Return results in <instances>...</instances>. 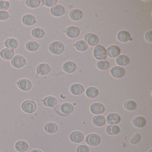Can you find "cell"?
<instances>
[{"mask_svg": "<svg viewBox=\"0 0 152 152\" xmlns=\"http://www.w3.org/2000/svg\"><path fill=\"white\" fill-rule=\"evenodd\" d=\"M93 55L94 57L98 60H105L107 56L105 49L100 45H97L95 47L93 51Z\"/></svg>", "mask_w": 152, "mask_h": 152, "instance_id": "obj_3", "label": "cell"}, {"mask_svg": "<svg viewBox=\"0 0 152 152\" xmlns=\"http://www.w3.org/2000/svg\"><path fill=\"white\" fill-rule=\"evenodd\" d=\"M50 13L55 17H60L65 13V10L63 6L57 5L54 6L50 9Z\"/></svg>", "mask_w": 152, "mask_h": 152, "instance_id": "obj_12", "label": "cell"}, {"mask_svg": "<svg viewBox=\"0 0 152 152\" xmlns=\"http://www.w3.org/2000/svg\"><path fill=\"white\" fill-rule=\"evenodd\" d=\"M115 62L117 65L120 66H125L130 63L129 58L125 55L118 56L115 59Z\"/></svg>", "mask_w": 152, "mask_h": 152, "instance_id": "obj_23", "label": "cell"}, {"mask_svg": "<svg viewBox=\"0 0 152 152\" xmlns=\"http://www.w3.org/2000/svg\"><path fill=\"white\" fill-rule=\"evenodd\" d=\"M124 107L128 111H133L136 109L137 104L133 100H128L124 103Z\"/></svg>", "mask_w": 152, "mask_h": 152, "instance_id": "obj_36", "label": "cell"}, {"mask_svg": "<svg viewBox=\"0 0 152 152\" xmlns=\"http://www.w3.org/2000/svg\"><path fill=\"white\" fill-rule=\"evenodd\" d=\"M4 45L8 49H15L18 47V42L15 39L10 38L5 41Z\"/></svg>", "mask_w": 152, "mask_h": 152, "instance_id": "obj_28", "label": "cell"}, {"mask_svg": "<svg viewBox=\"0 0 152 152\" xmlns=\"http://www.w3.org/2000/svg\"><path fill=\"white\" fill-rule=\"evenodd\" d=\"M32 35L36 39H41L45 35L44 30L41 28H35L32 31Z\"/></svg>", "mask_w": 152, "mask_h": 152, "instance_id": "obj_32", "label": "cell"}, {"mask_svg": "<svg viewBox=\"0 0 152 152\" xmlns=\"http://www.w3.org/2000/svg\"><path fill=\"white\" fill-rule=\"evenodd\" d=\"M105 110L104 107L100 103H94L90 107L91 111L94 114H101L104 113Z\"/></svg>", "mask_w": 152, "mask_h": 152, "instance_id": "obj_10", "label": "cell"}, {"mask_svg": "<svg viewBox=\"0 0 152 152\" xmlns=\"http://www.w3.org/2000/svg\"><path fill=\"white\" fill-rule=\"evenodd\" d=\"M31 152H42V151L41 150H39V149H34V150H32Z\"/></svg>", "mask_w": 152, "mask_h": 152, "instance_id": "obj_44", "label": "cell"}, {"mask_svg": "<svg viewBox=\"0 0 152 152\" xmlns=\"http://www.w3.org/2000/svg\"><path fill=\"white\" fill-rule=\"evenodd\" d=\"M121 121V117L116 113L109 114L107 116V121L110 124H116L119 123Z\"/></svg>", "mask_w": 152, "mask_h": 152, "instance_id": "obj_16", "label": "cell"}, {"mask_svg": "<svg viewBox=\"0 0 152 152\" xmlns=\"http://www.w3.org/2000/svg\"><path fill=\"white\" fill-rule=\"evenodd\" d=\"M45 131L49 133H54L58 129V125L54 123L50 122L47 124L44 127Z\"/></svg>", "mask_w": 152, "mask_h": 152, "instance_id": "obj_29", "label": "cell"}, {"mask_svg": "<svg viewBox=\"0 0 152 152\" xmlns=\"http://www.w3.org/2000/svg\"><path fill=\"white\" fill-rule=\"evenodd\" d=\"M117 38L118 40L121 42H127L130 39V35L126 31H121L118 33Z\"/></svg>", "mask_w": 152, "mask_h": 152, "instance_id": "obj_25", "label": "cell"}, {"mask_svg": "<svg viewBox=\"0 0 152 152\" xmlns=\"http://www.w3.org/2000/svg\"><path fill=\"white\" fill-rule=\"evenodd\" d=\"M41 1L40 0H26V4L29 7L36 8L40 5Z\"/></svg>", "mask_w": 152, "mask_h": 152, "instance_id": "obj_37", "label": "cell"}, {"mask_svg": "<svg viewBox=\"0 0 152 152\" xmlns=\"http://www.w3.org/2000/svg\"><path fill=\"white\" fill-rule=\"evenodd\" d=\"M23 23L27 26H31L36 23V20L34 16L31 15H26L23 17Z\"/></svg>", "mask_w": 152, "mask_h": 152, "instance_id": "obj_17", "label": "cell"}, {"mask_svg": "<svg viewBox=\"0 0 152 152\" xmlns=\"http://www.w3.org/2000/svg\"><path fill=\"white\" fill-rule=\"evenodd\" d=\"M92 122L95 126L101 127L104 125L106 123V119L103 115H96L93 117Z\"/></svg>", "mask_w": 152, "mask_h": 152, "instance_id": "obj_26", "label": "cell"}, {"mask_svg": "<svg viewBox=\"0 0 152 152\" xmlns=\"http://www.w3.org/2000/svg\"><path fill=\"white\" fill-rule=\"evenodd\" d=\"M75 47L77 50L80 51H84L88 48V44L83 40H80L74 44Z\"/></svg>", "mask_w": 152, "mask_h": 152, "instance_id": "obj_34", "label": "cell"}, {"mask_svg": "<svg viewBox=\"0 0 152 152\" xmlns=\"http://www.w3.org/2000/svg\"><path fill=\"white\" fill-rule=\"evenodd\" d=\"M70 91L74 95H79L82 94L84 91V88L82 85L78 83L73 84L70 88Z\"/></svg>", "mask_w": 152, "mask_h": 152, "instance_id": "obj_19", "label": "cell"}, {"mask_svg": "<svg viewBox=\"0 0 152 152\" xmlns=\"http://www.w3.org/2000/svg\"><path fill=\"white\" fill-rule=\"evenodd\" d=\"M36 71L40 75H46L50 72L51 67L48 64H41L38 66Z\"/></svg>", "mask_w": 152, "mask_h": 152, "instance_id": "obj_11", "label": "cell"}, {"mask_svg": "<svg viewBox=\"0 0 152 152\" xmlns=\"http://www.w3.org/2000/svg\"><path fill=\"white\" fill-rule=\"evenodd\" d=\"M15 147L18 152H24L28 150L29 146L28 143L26 141L20 140L16 143Z\"/></svg>", "mask_w": 152, "mask_h": 152, "instance_id": "obj_21", "label": "cell"}, {"mask_svg": "<svg viewBox=\"0 0 152 152\" xmlns=\"http://www.w3.org/2000/svg\"><path fill=\"white\" fill-rule=\"evenodd\" d=\"M86 141L91 146L98 145L100 142V138L99 135L96 134H91L88 135L86 138Z\"/></svg>", "mask_w": 152, "mask_h": 152, "instance_id": "obj_6", "label": "cell"}, {"mask_svg": "<svg viewBox=\"0 0 152 152\" xmlns=\"http://www.w3.org/2000/svg\"><path fill=\"white\" fill-rule=\"evenodd\" d=\"M9 18L10 15L7 11L0 10V20L4 21L7 20Z\"/></svg>", "mask_w": 152, "mask_h": 152, "instance_id": "obj_40", "label": "cell"}, {"mask_svg": "<svg viewBox=\"0 0 152 152\" xmlns=\"http://www.w3.org/2000/svg\"><path fill=\"white\" fill-rule=\"evenodd\" d=\"M66 34L70 38H75L78 37L80 34L79 28L76 26H70L66 30Z\"/></svg>", "mask_w": 152, "mask_h": 152, "instance_id": "obj_13", "label": "cell"}, {"mask_svg": "<svg viewBox=\"0 0 152 152\" xmlns=\"http://www.w3.org/2000/svg\"><path fill=\"white\" fill-rule=\"evenodd\" d=\"M18 88L23 91H28L31 90L32 88V83L31 81L27 79H22L17 82Z\"/></svg>", "mask_w": 152, "mask_h": 152, "instance_id": "obj_8", "label": "cell"}, {"mask_svg": "<svg viewBox=\"0 0 152 152\" xmlns=\"http://www.w3.org/2000/svg\"><path fill=\"white\" fill-rule=\"evenodd\" d=\"M96 66L98 69L101 70H107L110 66L109 62L106 60L99 61L97 63Z\"/></svg>", "mask_w": 152, "mask_h": 152, "instance_id": "obj_35", "label": "cell"}, {"mask_svg": "<svg viewBox=\"0 0 152 152\" xmlns=\"http://www.w3.org/2000/svg\"><path fill=\"white\" fill-rule=\"evenodd\" d=\"M22 109L24 112L27 113H32L36 111L37 105L34 101L32 100H26L22 104L21 106Z\"/></svg>", "mask_w": 152, "mask_h": 152, "instance_id": "obj_2", "label": "cell"}, {"mask_svg": "<svg viewBox=\"0 0 152 152\" xmlns=\"http://www.w3.org/2000/svg\"><path fill=\"white\" fill-rule=\"evenodd\" d=\"M76 69V65L75 63L71 61L66 62L63 65V69L65 72L69 73L75 72Z\"/></svg>", "mask_w": 152, "mask_h": 152, "instance_id": "obj_22", "label": "cell"}, {"mask_svg": "<svg viewBox=\"0 0 152 152\" xmlns=\"http://www.w3.org/2000/svg\"><path fill=\"white\" fill-rule=\"evenodd\" d=\"M74 107L72 104L69 103H65L60 106V110L63 114L68 115L72 113Z\"/></svg>", "mask_w": 152, "mask_h": 152, "instance_id": "obj_18", "label": "cell"}, {"mask_svg": "<svg viewBox=\"0 0 152 152\" xmlns=\"http://www.w3.org/2000/svg\"><path fill=\"white\" fill-rule=\"evenodd\" d=\"M70 140L73 142L79 143L81 142L84 139L83 134L80 132L75 131L72 132L70 136Z\"/></svg>", "mask_w": 152, "mask_h": 152, "instance_id": "obj_15", "label": "cell"}, {"mask_svg": "<svg viewBox=\"0 0 152 152\" xmlns=\"http://www.w3.org/2000/svg\"><path fill=\"white\" fill-rule=\"evenodd\" d=\"M145 39L148 42H152V31H149L146 33L145 35Z\"/></svg>", "mask_w": 152, "mask_h": 152, "instance_id": "obj_43", "label": "cell"}, {"mask_svg": "<svg viewBox=\"0 0 152 152\" xmlns=\"http://www.w3.org/2000/svg\"><path fill=\"white\" fill-rule=\"evenodd\" d=\"M106 53L109 57L115 58L119 56L121 53V50L117 46L113 45L107 48Z\"/></svg>", "mask_w": 152, "mask_h": 152, "instance_id": "obj_9", "label": "cell"}, {"mask_svg": "<svg viewBox=\"0 0 152 152\" xmlns=\"http://www.w3.org/2000/svg\"><path fill=\"white\" fill-rule=\"evenodd\" d=\"M39 48V44L35 41L28 42L26 44V48L30 51H35L38 50Z\"/></svg>", "mask_w": 152, "mask_h": 152, "instance_id": "obj_33", "label": "cell"}, {"mask_svg": "<svg viewBox=\"0 0 152 152\" xmlns=\"http://www.w3.org/2000/svg\"><path fill=\"white\" fill-rule=\"evenodd\" d=\"M132 124L137 128H143L145 125V120L142 116H137L133 119L132 121Z\"/></svg>", "mask_w": 152, "mask_h": 152, "instance_id": "obj_24", "label": "cell"}, {"mask_svg": "<svg viewBox=\"0 0 152 152\" xmlns=\"http://www.w3.org/2000/svg\"><path fill=\"white\" fill-rule=\"evenodd\" d=\"M141 137L139 133L135 134L131 139L130 142L132 144H136L138 143L140 140Z\"/></svg>", "mask_w": 152, "mask_h": 152, "instance_id": "obj_41", "label": "cell"}, {"mask_svg": "<svg viewBox=\"0 0 152 152\" xmlns=\"http://www.w3.org/2000/svg\"><path fill=\"white\" fill-rule=\"evenodd\" d=\"M15 51L13 50L10 49H3L0 52V56L2 58L6 60H10L12 59L15 56Z\"/></svg>", "mask_w": 152, "mask_h": 152, "instance_id": "obj_14", "label": "cell"}, {"mask_svg": "<svg viewBox=\"0 0 152 152\" xmlns=\"http://www.w3.org/2000/svg\"><path fill=\"white\" fill-rule=\"evenodd\" d=\"M106 132L109 135H115L120 132V129L117 125H108L107 127Z\"/></svg>", "mask_w": 152, "mask_h": 152, "instance_id": "obj_31", "label": "cell"}, {"mask_svg": "<svg viewBox=\"0 0 152 152\" xmlns=\"http://www.w3.org/2000/svg\"><path fill=\"white\" fill-rule=\"evenodd\" d=\"M77 152H89V148L85 145H81L77 148Z\"/></svg>", "mask_w": 152, "mask_h": 152, "instance_id": "obj_42", "label": "cell"}, {"mask_svg": "<svg viewBox=\"0 0 152 152\" xmlns=\"http://www.w3.org/2000/svg\"><path fill=\"white\" fill-rule=\"evenodd\" d=\"M86 95L90 98H94L96 97L99 95V91L96 88L90 87L86 90Z\"/></svg>", "mask_w": 152, "mask_h": 152, "instance_id": "obj_30", "label": "cell"}, {"mask_svg": "<svg viewBox=\"0 0 152 152\" xmlns=\"http://www.w3.org/2000/svg\"><path fill=\"white\" fill-rule=\"evenodd\" d=\"M41 1L42 2V4L49 7H54L57 2V0H43Z\"/></svg>", "mask_w": 152, "mask_h": 152, "instance_id": "obj_38", "label": "cell"}, {"mask_svg": "<svg viewBox=\"0 0 152 152\" xmlns=\"http://www.w3.org/2000/svg\"><path fill=\"white\" fill-rule=\"evenodd\" d=\"M10 4L7 1H0V10H7L9 9Z\"/></svg>", "mask_w": 152, "mask_h": 152, "instance_id": "obj_39", "label": "cell"}, {"mask_svg": "<svg viewBox=\"0 0 152 152\" xmlns=\"http://www.w3.org/2000/svg\"><path fill=\"white\" fill-rule=\"evenodd\" d=\"M42 102L47 107H53L57 104V100L55 97L48 96L42 100Z\"/></svg>", "mask_w": 152, "mask_h": 152, "instance_id": "obj_20", "label": "cell"}, {"mask_svg": "<svg viewBox=\"0 0 152 152\" xmlns=\"http://www.w3.org/2000/svg\"><path fill=\"white\" fill-rule=\"evenodd\" d=\"M84 40L90 46L94 47L97 45L99 39L97 36L92 33H88L84 37Z\"/></svg>", "mask_w": 152, "mask_h": 152, "instance_id": "obj_5", "label": "cell"}, {"mask_svg": "<svg viewBox=\"0 0 152 152\" xmlns=\"http://www.w3.org/2000/svg\"><path fill=\"white\" fill-rule=\"evenodd\" d=\"M49 50L55 55H60L64 50V46L62 42L56 41L52 42L49 46Z\"/></svg>", "mask_w": 152, "mask_h": 152, "instance_id": "obj_1", "label": "cell"}, {"mask_svg": "<svg viewBox=\"0 0 152 152\" xmlns=\"http://www.w3.org/2000/svg\"><path fill=\"white\" fill-rule=\"evenodd\" d=\"M11 64L16 68L23 67L26 64V61L24 57L20 55L15 56L11 61Z\"/></svg>", "mask_w": 152, "mask_h": 152, "instance_id": "obj_4", "label": "cell"}, {"mask_svg": "<svg viewBox=\"0 0 152 152\" xmlns=\"http://www.w3.org/2000/svg\"><path fill=\"white\" fill-rule=\"evenodd\" d=\"M111 75L113 77L117 79L122 78L124 75L125 72L124 69L121 66H115L113 67L110 71Z\"/></svg>", "mask_w": 152, "mask_h": 152, "instance_id": "obj_7", "label": "cell"}, {"mask_svg": "<svg viewBox=\"0 0 152 152\" xmlns=\"http://www.w3.org/2000/svg\"><path fill=\"white\" fill-rule=\"evenodd\" d=\"M83 17V14L82 11L79 10H73L70 12V18L74 21H79Z\"/></svg>", "mask_w": 152, "mask_h": 152, "instance_id": "obj_27", "label": "cell"}]
</instances>
